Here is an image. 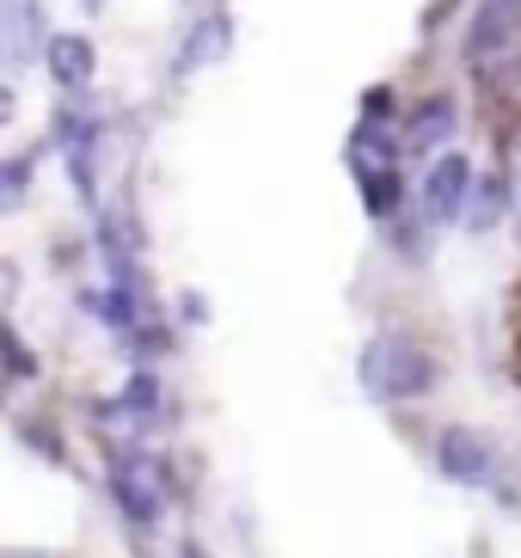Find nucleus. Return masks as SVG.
Returning a JSON list of instances; mask_svg holds the SVG:
<instances>
[{
	"label": "nucleus",
	"instance_id": "nucleus-1",
	"mask_svg": "<svg viewBox=\"0 0 521 558\" xmlns=\"http://www.w3.org/2000/svg\"><path fill=\"white\" fill-rule=\"evenodd\" d=\"M362 387L375 399H424L429 387H436V362L424 356L417 338L380 331L375 344L362 350Z\"/></svg>",
	"mask_w": 521,
	"mask_h": 558
},
{
	"label": "nucleus",
	"instance_id": "nucleus-2",
	"mask_svg": "<svg viewBox=\"0 0 521 558\" xmlns=\"http://www.w3.org/2000/svg\"><path fill=\"white\" fill-rule=\"evenodd\" d=\"M436 466L448 478H460V485H490L497 454H490V442L473 436V429H441L436 436Z\"/></svg>",
	"mask_w": 521,
	"mask_h": 558
},
{
	"label": "nucleus",
	"instance_id": "nucleus-3",
	"mask_svg": "<svg viewBox=\"0 0 521 558\" xmlns=\"http://www.w3.org/2000/svg\"><path fill=\"white\" fill-rule=\"evenodd\" d=\"M467 184H473L467 154H441V160L429 166V179H424V209L436 215V221H455V215L467 209Z\"/></svg>",
	"mask_w": 521,
	"mask_h": 558
},
{
	"label": "nucleus",
	"instance_id": "nucleus-4",
	"mask_svg": "<svg viewBox=\"0 0 521 558\" xmlns=\"http://www.w3.org/2000/svg\"><path fill=\"white\" fill-rule=\"evenodd\" d=\"M111 492H117V504L130 509V522H154V515H160V473H154V466H147L142 454L135 460H123V466H117L111 473Z\"/></svg>",
	"mask_w": 521,
	"mask_h": 558
},
{
	"label": "nucleus",
	"instance_id": "nucleus-5",
	"mask_svg": "<svg viewBox=\"0 0 521 558\" xmlns=\"http://www.w3.org/2000/svg\"><path fill=\"white\" fill-rule=\"evenodd\" d=\"M521 19V0H485V13H478L473 25V62H490V56L509 44V32H516Z\"/></svg>",
	"mask_w": 521,
	"mask_h": 558
},
{
	"label": "nucleus",
	"instance_id": "nucleus-6",
	"mask_svg": "<svg viewBox=\"0 0 521 558\" xmlns=\"http://www.w3.org/2000/svg\"><path fill=\"white\" fill-rule=\"evenodd\" d=\"M44 62H49V74H56L62 86H86V74H93V50H86V37H74V32L49 37Z\"/></svg>",
	"mask_w": 521,
	"mask_h": 558
},
{
	"label": "nucleus",
	"instance_id": "nucleus-7",
	"mask_svg": "<svg viewBox=\"0 0 521 558\" xmlns=\"http://www.w3.org/2000/svg\"><path fill=\"white\" fill-rule=\"evenodd\" d=\"M448 135H455V99H424V111L411 117V130H405V148L429 154V148H441Z\"/></svg>",
	"mask_w": 521,
	"mask_h": 558
},
{
	"label": "nucleus",
	"instance_id": "nucleus-8",
	"mask_svg": "<svg viewBox=\"0 0 521 558\" xmlns=\"http://www.w3.org/2000/svg\"><path fill=\"white\" fill-rule=\"evenodd\" d=\"M228 37H233V25H228L221 13H215V19H203V32H191V44H184V68L215 62V56L228 50Z\"/></svg>",
	"mask_w": 521,
	"mask_h": 558
},
{
	"label": "nucleus",
	"instance_id": "nucleus-9",
	"mask_svg": "<svg viewBox=\"0 0 521 558\" xmlns=\"http://www.w3.org/2000/svg\"><path fill=\"white\" fill-rule=\"evenodd\" d=\"M356 179H362V191H368V209L375 215L399 209V179H392V172H375L368 160H356Z\"/></svg>",
	"mask_w": 521,
	"mask_h": 558
},
{
	"label": "nucleus",
	"instance_id": "nucleus-10",
	"mask_svg": "<svg viewBox=\"0 0 521 558\" xmlns=\"http://www.w3.org/2000/svg\"><path fill=\"white\" fill-rule=\"evenodd\" d=\"M19 191H25V160L7 166V203H19Z\"/></svg>",
	"mask_w": 521,
	"mask_h": 558
},
{
	"label": "nucleus",
	"instance_id": "nucleus-11",
	"mask_svg": "<svg viewBox=\"0 0 521 558\" xmlns=\"http://www.w3.org/2000/svg\"><path fill=\"white\" fill-rule=\"evenodd\" d=\"M184 558H209V553H196V546H191V553H184Z\"/></svg>",
	"mask_w": 521,
	"mask_h": 558
}]
</instances>
